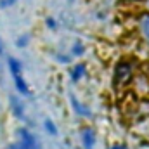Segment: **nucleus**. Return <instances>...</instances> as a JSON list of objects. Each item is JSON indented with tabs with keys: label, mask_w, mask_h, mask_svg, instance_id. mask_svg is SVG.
Here are the masks:
<instances>
[{
	"label": "nucleus",
	"mask_w": 149,
	"mask_h": 149,
	"mask_svg": "<svg viewBox=\"0 0 149 149\" xmlns=\"http://www.w3.org/2000/svg\"><path fill=\"white\" fill-rule=\"evenodd\" d=\"M19 144L23 149H42L40 144L37 142L35 135L28 130V128H21L19 130Z\"/></svg>",
	"instance_id": "nucleus-1"
},
{
	"label": "nucleus",
	"mask_w": 149,
	"mask_h": 149,
	"mask_svg": "<svg viewBox=\"0 0 149 149\" xmlns=\"http://www.w3.org/2000/svg\"><path fill=\"white\" fill-rule=\"evenodd\" d=\"M80 139H81V144H83L85 149H94L95 141H97L95 139V132L92 128H83L81 134H80Z\"/></svg>",
	"instance_id": "nucleus-2"
},
{
	"label": "nucleus",
	"mask_w": 149,
	"mask_h": 149,
	"mask_svg": "<svg viewBox=\"0 0 149 149\" xmlns=\"http://www.w3.org/2000/svg\"><path fill=\"white\" fill-rule=\"evenodd\" d=\"M12 78H14V85H16L17 92H19V94H23V95H28V94H30V88H28L26 80L23 78V73L12 74Z\"/></svg>",
	"instance_id": "nucleus-3"
},
{
	"label": "nucleus",
	"mask_w": 149,
	"mask_h": 149,
	"mask_svg": "<svg viewBox=\"0 0 149 149\" xmlns=\"http://www.w3.org/2000/svg\"><path fill=\"white\" fill-rule=\"evenodd\" d=\"M139 31H141V35L149 42V12H144V14L139 17Z\"/></svg>",
	"instance_id": "nucleus-4"
},
{
	"label": "nucleus",
	"mask_w": 149,
	"mask_h": 149,
	"mask_svg": "<svg viewBox=\"0 0 149 149\" xmlns=\"http://www.w3.org/2000/svg\"><path fill=\"white\" fill-rule=\"evenodd\" d=\"M85 73H87V66L80 63V64H76L73 70H71V80L73 81H78V80H81L85 76Z\"/></svg>",
	"instance_id": "nucleus-5"
},
{
	"label": "nucleus",
	"mask_w": 149,
	"mask_h": 149,
	"mask_svg": "<svg viewBox=\"0 0 149 149\" xmlns=\"http://www.w3.org/2000/svg\"><path fill=\"white\" fill-rule=\"evenodd\" d=\"M10 108H12V113L17 118H24V108H23L21 101H17L16 97H10Z\"/></svg>",
	"instance_id": "nucleus-6"
},
{
	"label": "nucleus",
	"mask_w": 149,
	"mask_h": 149,
	"mask_svg": "<svg viewBox=\"0 0 149 149\" xmlns=\"http://www.w3.org/2000/svg\"><path fill=\"white\" fill-rule=\"evenodd\" d=\"M7 66H9V71L10 74H17V73H23V64L16 59V57H9L7 61Z\"/></svg>",
	"instance_id": "nucleus-7"
},
{
	"label": "nucleus",
	"mask_w": 149,
	"mask_h": 149,
	"mask_svg": "<svg viewBox=\"0 0 149 149\" xmlns=\"http://www.w3.org/2000/svg\"><path fill=\"white\" fill-rule=\"evenodd\" d=\"M116 78L118 80H123V83L130 78V68H128V64H120L116 68Z\"/></svg>",
	"instance_id": "nucleus-8"
},
{
	"label": "nucleus",
	"mask_w": 149,
	"mask_h": 149,
	"mask_svg": "<svg viewBox=\"0 0 149 149\" xmlns=\"http://www.w3.org/2000/svg\"><path fill=\"white\" fill-rule=\"evenodd\" d=\"M71 104H73V108L76 109V113H78V114H81V116H88V114H90V111H88L83 104H80L74 97H71Z\"/></svg>",
	"instance_id": "nucleus-9"
},
{
	"label": "nucleus",
	"mask_w": 149,
	"mask_h": 149,
	"mask_svg": "<svg viewBox=\"0 0 149 149\" xmlns=\"http://www.w3.org/2000/svg\"><path fill=\"white\" fill-rule=\"evenodd\" d=\"M83 52H85L83 43H81V42H74V45L71 47V56H74V57H80Z\"/></svg>",
	"instance_id": "nucleus-10"
},
{
	"label": "nucleus",
	"mask_w": 149,
	"mask_h": 149,
	"mask_svg": "<svg viewBox=\"0 0 149 149\" xmlns=\"http://www.w3.org/2000/svg\"><path fill=\"white\" fill-rule=\"evenodd\" d=\"M43 127H45V130H47L50 135H56V134H57V127H56V123H54L52 120H45V121H43Z\"/></svg>",
	"instance_id": "nucleus-11"
},
{
	"label": "nucleus",
	"mask_w": 149,
	"mask_h": 149,
	"mask_svg": "<svg viewBox=\"0 0 149 149\" xmlns=\"http://www.w3.org/2000/svg\"><path fill=\"white\" fill-rule=\"evenodd\" d=\"M28 42H30V37H28V35L24 33V35H21V37L16 40V45H17L19 49H24V47L28 45Z\"/></svg>",
	"instance_id": "nucleus-12"
},
{
	"label": "nucleus",
	"mask_w": 149,
	"mask_h": 149,
	"mask_svg": "<svg viewBox=\"0 0 149 149\" xmlns=\"http://www.w3.org/2000/svg\"><path fill=\"white\" fill-rule=\"evenodd\" d=\"M45 24H47L49 30H56V28H57V23H56L52 17H47V19H45Z\"/></svg>",
	"instance_id": "nucleus-13"
},
{
	"label": "nucleus",
	"mask_w": 149,
	"mask_h": 149,
	"mask_svg": "<svg viewBox=\"0 0 149 149\" xmlns=\"http://www.w3.org/2000/svg\"><path fill=\"white\" fill-rule=\"evenodd\" d=\"M17 0H0V7L2 9H5V7H10V5H14Z\"/></svg>",
	"instance_id": "nucleus-14"
},
{
	"label": "nucleus",
	"mask_w": 149,
	"mask_h": 149,
	"mask_svg": "<svg viewBox=\"0 0 149 149\" xmlns=\"http://www.w3.org/2000/svg\"><path fill=\"white\" fill-rule=\"evenodd\" d=\"M57 59L63 63V64H66V63H70V57L68 56H57Z\"/></svg>",
	"instance_id": "nucleus-15"
},
{
	"label": "nucleus",
	"mask_w": 149,
	"mask_h": 149,
	"mask_svg": "<svg viewBox=\"0 0 149 149\" xmlns=\"http://www.w3.org/2000/svg\"><path fill=\"white\" fill-rule=\"evenodd\" d=\"M10 149H23V148H21V144H14Z\"/></svg>",
	"instance_id": "nucleus-16"
},
{
	"label": "nucleus",
	"mask_w": 149,
	"mask_h": 149,
	"mask_svg": "<svg viewBox=\"0 0 149 149\" xmlns=\"http://www.w3.org/2000/svg\"><path fill=\"white\" fill-rule=\"evenodd\" d=\"M2 52H3V47H2V38H0V56H2Z\"/></svg>",
	"instance_id": "nucleus-17"
},
{
	"label": "nucleus",
	"mask_w": 149,
	"mask_h": 149,
	"mask_svg": "<svg viewBox=\"0 0 149 149\" xmlns=\"http://www.w3.org/2000/svg\"><path fill=\"white\" fill-rule=\"evenodd\" d=\"M111 149H125V148H123V146H113Z\"/></svg>",
	"instance_id": "nucleus-18"
},
{
	"label": "nucleus",
	"mask_w": 149,
	"mask_h": 149,
	"mask_svg": "<svg viewBox=\"0 0 149 149\" xmlns=\"http://www.w3.org/2000/svg\"><path fill=\"white\" fill-rule=\"evenodd\" d=\"M146 3H148V7H149V0H148V2H146Z\"/></svg>",
	"instance_id": "nucleus-19"
}]
</instances>
